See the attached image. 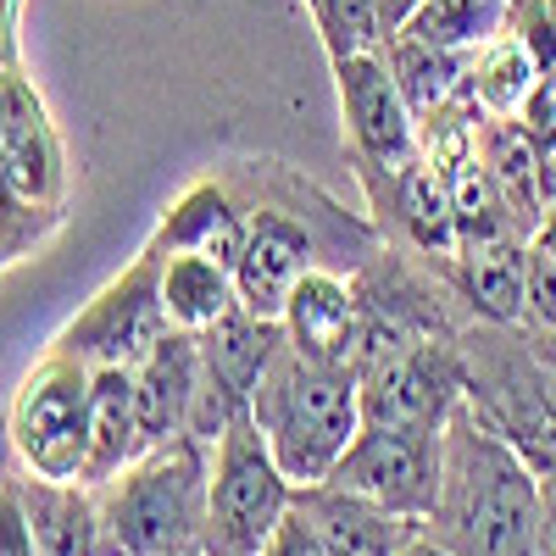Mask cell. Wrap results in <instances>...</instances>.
<instances>
[{
    "label": "cell",
    "instance_id": "18",
    "mask_svg": "<svg viewBox=\"0 0 556 556\" xmlns=\"http://www.w3.org/2000/svg\"><path fill=\"white\" fill-rule=\"evenodd\" d=\"M23 506L34 523L39 556H101V513L89 484H62V479H34L23 473Z\"/></svg>",
    "mask_w": 556,
    "mask_h": 556
},
{
    "label": "cell",
    "instance_id": "22",
    "mask_svg": "<svg viewBox=\"0 0 556 556\" xmlns=\"http://www.w3.org/2000/svg\"><path fill=\"white\" fill-rule=\"evenodd\" d=\"M379 56L390 62V78L401 84V96H406V106H412L417 123H424L429 112H440V106L456 96V89L468 84V56L434 51V45L412 39L406 28L379 39Z\"/></svg>",
    "mask_w": 556,
    "mask_h": 556
},
{
    "label": "cell",
    "instance_id": "4",
    "mask_svg": "<svg viewBox=\"0 0 556 556\" xmlns=\"http://www.w3.org/2000/svg\"><path fill=\"white\" fill-rule=\"evenodd\" d=\"M295 513V484L273 462L251 412L212 440L206 484V556H262L267 540Z\"/></svg>",
    "mask_w": 556,
    "mask_h": 556
},
{
    "label": "cell",
    "instance_id": "30",
    "mask_svg": "<svg viewBox=\"0 0 556 556\" xmlns=\"http://www.w3.org/2000/svg\"><path fill=\"white\" fill-rule=\"evenodd\" d=\"M540 523H534V551L529 556H556V479L540 473Z\"/></svg>",
    "mask_w": 556,
    "mask_h": 556
},
{
    "label": "cell",
    "instance_id": "7",
    "mask_svg": "<svg viewBox=\"0 0 556 556\" xmlns=\"http://www.w3.org/2000/svg\"><path fill=\"white\" fill-rule=\"evenodd\" d=\"M334 490L367 495L406 518H429L440 490V429H406V424H362L351 451L323 479Z\"/></svg>",
    "mask_w": 556,
    "mask_h": 556
},
{
    "label": "cell",
    "instance_id": "3",
    "mask_svg": "<svg viewBox=\"0 0 556 556\" xmlns=\"http://www.w3.org/2000/svg\"><path fill=\"white\" fill-rule=\"evenodd\" d=\"M251 424L262 429L285 479L312 490L362 434V374L351 362H317L285 345L251 395Z\"/></svg>",
    "mask_w": 556,
    "mask_h": 556
},
{
    "label": "cell",
    "instance_id": "16",
    "mask_svg": "<svg viewBox=\"0 0 556 556\" xmlns=\"http://www.w3.org/2000/svg\"><path fill=\"white\" fill-rule=\"evenodd\" d=\"M285 323L278 317H256L245 306H235L228 317H217L212 329L201 334V362H206V379L251 412V395L256 384L267 379V367L278 362V351H285Z\"/></svg>",
    "mask_w": 556,
    "mask_h": 556
},
{
    "label": "cell",
    "instance_id": "28",
    "mask_svg": "<svg viewBox=\"0 0 556 556\" xmlns=\"http://www.w3.org/2000/svg\"><path fill=\"white\" fill-rule=\"evenodd\" d=\"M529 317L540 329H556V262L529 251Z\"/></svg>",
    "mask_w": 556,
    "mask_h": 556
},
{
    "label": "cell",
    "instance_id": "19",
    "mask_svg": "<svg viewBox=\"0 0 556 556\" xmlns=\"http://www.w3.org/2000/svg\"><path fill=\"white\" fill-rule=\"evenodd\" d=\"M162 306H167L173 329L206 334L217 317L240 306L235 267H223L217 256H195V251H167L162 256Z\"/></svg>",
    "mask_w": 556,
    "mask_h": 556
},
{
    "label": "cell",
    "instance_id": "1",
    "mask_svg": "<svg viewBox=\"0 0 556 556\" xmlns=\"http://www.w3.org/2000/svg\"><path fill=\"white\" fill-rule=\"evenodd\" d=\"M540 468L495 417L462 395L440 429V490L424 518L451 556H529L540 523Z\"/></svg>",
    "mask_w": 556,
    "mask_h": 556
},
{
    "label": "cell",
    "instance_id": "34",
    "mask_svg": "<svg viewBox=\"0 0 556 556\" xmlns=\"http://www.w3.org/2000/svg\"><path fill=\"white\" fill-rule=\"evenodd\" d=\"M540 362L556 374V329H545V334H540Z\"/></svg>",
    "mask_w": 556,
    "mask_h": 556
},
{
    "label": "cell",
    "instance_id": "27",
    "mask_svg": "<svg viewBox=\"0 0 556 556\" xmlns=\"http://www.w3.org/2000/svg\"><path fill=\"white\" fill-rule=\"evenodd\" d=\"M0 556H39L17 479H0Z\"/></svg>",
    "mask_w": 556,
    "mask_h": 556
},
{
    "label": "cell",
    "instance_id": "12",
    "mask_svg": "<svg viewBox=\"0 0 556 556\" xmlns=\"http://www.w3.org/2000/svg\"><path fill=\"white\" fill-rule=\"evenodd\" d=\"M295 513L317 529L329 556H395L424 534V518L390 513V506L351 495V490H334V484L295 490Z\"/></svg>",
    "mask_w": 556,
    "mask_h": 556
},
{
    "label": "cell",
    "instance_id": "20",
    "mask_svg": "<svg viewBox=\"0 0 556 556\" xmlns=\"http://www.w3.org/2000/svg\"><path fill=\"white\" fill-rule=\"evenodd\" d=\"M390 178V201H395V223L406 228V240L429 256H456V201H451V173H440L434 162H406Z\"/></svg>",
    "mask_w": 556,
    "mask_h": 556
},
{
    "label": "cell",
    "instance_id": "33",
    "mask_svg": "<svg viewBox=\"0 0 556 556\" xmlns=\"http://www.w3.org/2000/svg\"><path fill=\"white\" fill-rule=\"evenodd\" d=\"M395 556H451V551H445L434 534H417V540H412L406 551H395Z\"/></svg>",
    "mask_w": 556,
    "mask_h": 556
},
{
    "label": "cell",
    "instance_id": "5",
    "mask_svg": "<svg viewBox=\"0 0 556 556\" xmlns=\"http://www.w3.org/2000/svg\"><path fill=\"white\" fill-rule=\"evenodd\" d=\"M89 395H96V367H84L78 356H62V351H45V362L17 384L12 412H7V434L23 473L84 484Z\"/></svg>",
    "mask_w": 556,
    "mask_h": 556
},
{
    "label": "cell",
    "instance_id": "2",
    "mask_svg": "<svg viewBox=\"0 0 556 556\" xmlns=\"http://www.w3.org/2000/svg\"><path fill=\"white\" fill-rule=\"evenodd\" d=\"M206 484L212 445L173 434L96 484L101 556H206Z\"/></svg>",
    "mask_w": 556,
    "mask_h": 556
},
{
    "label": "cell",
    "instance_id": "26",
    "mask_svg": "<svg viewBox=\"0 0 556 556\" xmlns=\"http://www.w3.org/2000/svg\"><path fill=\"white\" fill-rule=\"evenodd\" d=\"M56 223H62V212L28 206V201L12 190V184H7V173H0V262H12L17 251L39 245L45 228H56Z\"/></svg>",
    "mask_w": 556,
    "mask_h": 556
},
{
    "label": "cell",
    "instance_id": "21",
    "mask_svg": "<svg viewBox=\"0 0 556 556\" xmlns=\"http://www.w3.org/2000/svg\"><path fill=\"white\" fill-rule=\"evenodd\" d=\"M456 285L490 323H518L529 317V240H506L456 256Z\"/></svg>",
    "mask_w": 556,
    "mask_h": 556
},
{
    "label": "cell",
    "instance_id": "24",
    "mask_svg": "<svg viewBox=\"0 0 556 556\" xmlns=\"http://www.w3.org/2000/svg\"><path fill=\"white\" fill-rule=\"evenodd\" d=\"M501 23H506V0H424L412 12L406 34L434 45V51L473 56L501 34Z\"/></svg>",
    "mask_w": 556,
    "mask_h": 556
},
{
    "label": "cell",
    "instance_id": "15",
    "mask_svg": "<svg viewBox=\"0 0 556 556\" xmlns=\"http://www.w3.org/2000/svg\"><path fill=\"white\" fill-rule=\"evenodd\" d=\"M245 228H251V212L235 201L223 178H195L184 184L178 201L162 212L151 245L167 256V251H195V256H217L223 267H235L240 251H245Z\"/></svg>",
    "mask_w": 556,
    "mask_h": 556
},
{
    "label": "cell",
    "instance_id": "11",
    "mask_svg": "<svg viewBox=\"0 0 556 556\" xmlns=\"http://www.w3.org/2000/svg\"><path fill=\"white\" fill-rule=\"evenodd\" d=\"M317 267V235L312 223L285 206H256L245 228V251L235 262L240 306L256 317H285V301L301 278Z\"/></svg>",
    "mask_w": 556,
    "mask_h": 556
},
{
    "label": "cell",
    "instance_id": "10",
    "mask_svg": "<svg viewBox=\"0 0 556 556\" xmlns=\"http://www.w3.org/2000/svg\"><path fill=\"white\" fill-rule=\"evenodd\" d=\"M0 173L28 206L62 212L67 201L62 134L17 67H0Z\"/></svg>",
    "mask_w": 556,
    "mask_h": 556
},
{
    "label": "cell",
    "instance_id": "32",
    "mask_svg": "<svg viewBox=\"0 0 556 556\" xmlns=\"http://www.w3.org/2000/svg\"><path fill=\"white\" fill-rule=\"evenodd\" d=\"M529 251H534V256H551V262H556V201H551V206L540 212V223L529 228Z\"/></svg>",
    "mask_w": 556,
    "mask_h": 556
},
{
    "label": "cell",
    "instance_id": "8",
    "mask_svg": "<svg viewBox=\"0 0 556 556\" xmlns=\"http://www.w3.org/2000/svg\"><path fill=\"white\" fill-rule=\"evenodd\" d=\"M362 374V424H406V429H445L451 406L468 395V379L440 340H406L379 351Z\"/></svg>",
    "mask_w": 556,
    "mask_h": 556
},
{
    "label": "cell",
    "instance_id": "23",
    "mask_svg": "<svg viewBox=\"0 0 556 556\" xmlns=\"http://www.w3.org/2000/svg\"><path fill=\"white\" fill-rule=\"evenodd\" d=\"M540 67H534V56L523 51V45L513 39V34H495L484 51H473L468 56V96L484 106V117H518L523 106H529V96L540 89Z\"/></svg>",
    "mask_w": 556,
    "mask_h": 556
},
{
    "label": "cell",
    "instance_id": "17",
    "mask_svg": "<svg viewBox=\"0 0 556 556\" xmlns=\"http://www.w3.org/2000/svg\"><path fill=\"white\" fill-rule=\"evenodd\" d=\"M151 451L146 424H139V401H134V374L128 367H96V395H89V462H84V484L96 490L134 468Z\"/></svg>",
    "mask_w": 556,
    "mask_h": 556
},
{
    "label": "cell",
    "instance_id": "25",
    "mask_svg": "<svg viewBox=\"0 0 556 556\" xmlns=\"http://www.w3.org/2000/svg\"><path fill=\"white\" fill-rule=\"evenodd\" d=\"M501 34H513L534 56V67L545 78H556V0H506Z\"/></svg>",
    "mask_w": 556,
    "mask_h": 556
},
{
    "label": "cell",
    "instance_id": "29",
    "mask_svg": "<svg viewBox=\"0 0 556 556\" xmlns=\"http://www.w3.org/2000/svg\"><path fill=\"white\" fill-rule=\"evenodd\" d=\"M262 556H329V545L317 540V529H312L301 513H290L285 523H278V534L267 540Z\"/></svg>",
    "mask_w": 556,
    "mask_h": 556
},
{
    "label": "cell",
    "instance_id": "14",
    "mask_svg": "<svg viewBox=\"0 0 556 556\" xmlns=\"http://www.w3.org/2000/svg\"><path fill=\"white\" fill-rule=\"evenodd\" d=\"M134 374V401H139V424H146V440L162 445L173 434H190V417L201 401V334L173 329L146 362L128 367Z\"/></svg>",
    "mask_w": 556,
    "mask_h": 556
},
{
    "label": "cell",
    "instance_id": "6",
    "mask_svg": "<svg viewBox=\"0 0 556 556\" xmlns=\"http://www.w3.org/2000/svg\"><path fill=\"white\" fill-rule=\"evenodd\" d=\"M173 334L167 306H162V251L146 245L123 273L89 295L78 317L51 340V351L78 356L84 367H139L162 340Z\"/></svg>",
    "mask_w": 556,
    "mask_h": 556
},
{
    "label": "cell",
    "instance_id": "13",
    "mask_svg": "<svg viewBox=\"0 0 556 556\" xmlns=\"http://www.w3.org/2000/svg\"><path fill=\"white\" fill-rule=\"evenodd\" d=\"M285 340L301 356L317 362H351L356 367V345H362V295L345 285L340 273L312 267L285 301Z\"/></svg>",
    "mask_w": 556,
    "mask_h": 556
},
{
    "label": "cell",
    "instance_id": "9",
    "mask_svg": "<svg viewBox=\"0 0 556 556\" xmlns=\"http://www.w3.org/2000/svg\"><path fill=\"white\" fill-rule=\"evenodd\" d=\"M334 96H340L351 156L362 162V173H395L417 162V117L401 96V84L390 78L379 45L334 62Z\"/></svg>",
    "mask_w": 556,
    "mask_h": 556
},
{
    "label": "cell",
    "instance_id": "35",
    "mask_svg": "<svg viewBox=\"0 0 556 556\" xmlns=\"http://www.w3.org/2000/svg\"><path fill=\"white\" fill-rule=\"evenodd\" d=\"M0 28H17V0H0Z\"/></svg>",
    "mask_w": 556,
    "mask_h": 556
},
{
    "label": "cell",
    "instance_id": "31",
    "mask_svg": "<svg viewBox=\"0 0 556 556\" xmlns=\"http://www.w3.org/2000/svg\"><path fill=\"white\" fill-rule=\"evenodd\" d=\"M424 7V0H374V17H379V28L384 34H401L406 23H412V12Z\"/></svg>",
    "mask_w": 556,
    "mask_h": 556
}]
</instances>
